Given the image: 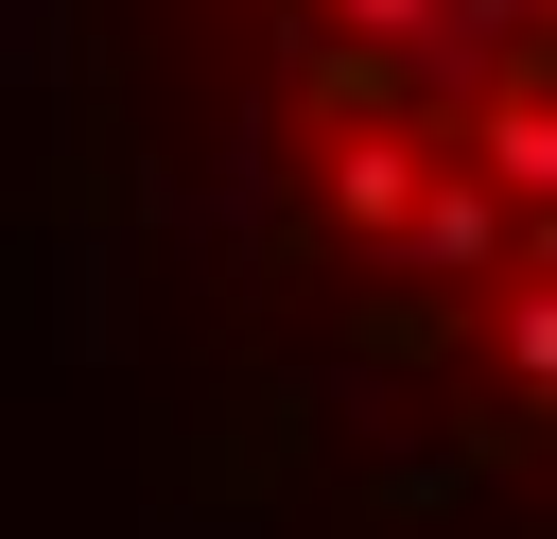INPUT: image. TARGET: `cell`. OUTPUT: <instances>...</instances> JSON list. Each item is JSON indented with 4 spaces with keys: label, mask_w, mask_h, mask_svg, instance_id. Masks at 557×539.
<instances>
[{
    "label": "cell",
    "mask_w": 557,
    "mask_h": 539,
    "mask_svg": "<svg viewBox=\"0 0 557 539\" xmlns=\"http://www.w3.org/2000/svg\"><path fill=\"white\" fill-rule=\"evenodd\" d=\"M70 174L383 452L557 487V0H35Z\"/></svg>",
    "instance_id": "cell-1"
}]
</instances>
